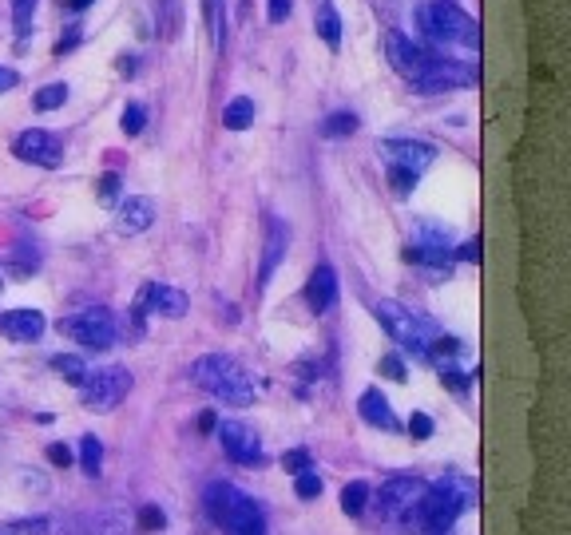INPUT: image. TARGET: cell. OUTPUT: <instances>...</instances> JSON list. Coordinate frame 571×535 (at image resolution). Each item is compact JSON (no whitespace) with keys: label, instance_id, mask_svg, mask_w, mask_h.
Here are the masks:
<instances>
[{"label":"cell","instance_id":"cell-14","mask_svg":"<svg viewBox=\"0 0 571 535\" xmlns=\"http://www.w3.org/2000/svg\"><path fill=\"white\" fill-rule=\"evenodd\" d=\"M472 80H476V72H472L468 64L433 56L429 68H425V76L417 80V88H421V92H449V88H464V84H472Z\"/></svg>","mask_w":571,"mask_h":535},{"label":"cell","instance_id":"cell-27","mask_svg":"<svg viewBox=\"0 0 571 535\" xmlns=\"http://www.w3.org/2000/svg\"><path fill=\"white\" fill-rule=\"evenodd\" d=\"M64 100H68V84H48V88H40L36 92V111H56V107H64Z\"/></svg>","mask_w":571,"mask_h":535},{"label":"cell","instance_id":"cell-16","mask_svg":"<svg viewBox=\"0 0 571 535\" xmlns=\"http://www.w3.org/2000/svg\"><path fill=\"white\" fill-rule=\"evenodd\" d=\"M44 333V314L40 310H4L0 314V337L8 341H40Z\"/></svg>","mask_w":571,"mask_h":535},{"label":"cell","instance_id":"cell-15","mask_svg":"<svg viewBox=\"0 0 571 535\" xmlns=\"http://www.w3.org/2000/svg\"><path fill=\"white\" fill-rule=\"evenodd\" d=\"M286 246H290V226L282 218H270L266 222V246H262V266H258V286H270L278 262L286 258Z\"/></svg>","mask_w":571,"mask_h":535},{"label":"cell","instance_id":"cell-38","mask_svg":"<svg viewBox=\"0 0 571 535\" xmlns=\"http://www.w3.org/2000/svg\"><path fill=\"white\" fill-rule=\"evenodd\" d=\"M457 258H464V262H480V238H468V242L457 250Z\"/></svg>","mask_w":571,"mask_h":535},{"label":"cell","instance_id":"cell-31","mask_svg":"<svg viewBox=\"0 0 571 535\" xmlns=\"http://www.w3.org/2000/svg\"><path fill=\"white\" fill-rule=\"evenodd\" d=\"M143 123H147V111H143V107L139 104L123 107V131H127V135H139V131H143Z\"/></svg>","mask_w":571,"mask_h":535},{"label":"cell","instance_id":"cell-17","mask_svg":"<svg viewBox=\"0 0 571 535\" xmlns=\"http://www.w3.org/2000/svg\"><path fill=\"white\" fill-rule=\"evenodd\" d=\"M306 302H310L314 314H326V310L338 302V274H334V266L322 262V266L310 274V282H306Z\"/></svg>","mask_w":571,"mask_h":535},{"label":"cell","instance_id":"cell-8","mask_svg":"<svg viewBox=\"0 0 571 535\" xmlns=\"http://www.w3.org/2000/svg\"><path fill=\"white\" fill-rule=\"evenodd\" d=\"M60 333L72 337L84 349H108L115 337H119V321H115L112 310L96 306V310H80V314L60 321Z\"/></svg>","mask_w":571,"mask_h":535},{"label":"cell","instance_id":"cell-1","mask_svg":"<svg viewBox=\"0 0 571 535\" xmlns=\"http://www.w3.org/2000/svg\"><path fill=\"white\" fill-rule=\"evenodd\" d=\"M476 500V488L468 476H445L437 484H425V492L413 500V508L405 512V520L417 528L421 535H449L453 524L460 520V512Z\"/></svg>","mask_w":571,"mask_h":535},{"label":"cell","instance_id":"cell-19","mask_svg":"<svg viewBox=\"0 0 571 535\" xmlns=\"http://www.w3.org/2000/svg\"><path fill=\"white\" fill-rule=\"evenodd\" d=\"M357 413H361V421L373 428H385V432H397V417H393V409H389V401L381 397V389H365L361 393V401H357Z\"/></svg>","mask_w":571,"mask_h":535},{"label":"cell","instance_id":"cell-41","mask_svg":"<svg viewBox=\"0 0 571 535\" xmlns=\"http://www.w3.org/2000/svg\"><path fill=\"white\" fill-rule=\"evenodd\" d=\"M88 4H92V0H68V8H76V12H84Z\"/></svg>","mask_w":571,"mask_h":535},{"label":"cell","instance_id":"cell-6","mask_svg":"<svg viewBox=\"0 0 571 535\" xmlns=\"http://www.w3.org/2000/svg\"><path fill=\"white\" fill-rule=\"evenodd\" d=\"M421 24H425V32L437 40V44H453V48H480V28H476V20L457 8L453 0H437V4H429L425 12H421Z\"/></svg>","mask_w":571,"mask_h":535},{"label":"cell","instance_id":"cell-32","mask_svg":"<svg viewBox=\"0 0 571 535\" xmlns=\"http://www.w3.org/2000/svg\"><path fill=\"white\" fill-rule=\"evenodd\" d=\"M282 464H286L290 472H306V468H314V464H310V452H306V448H294V452H286V456H282Z\"/></svg>","mask_w":571,"mask_h":535},{"label":"cell","instance_id":"cell-23","mask_svg":"<svg viewBox=\"0 0 571 535\" xmlns=\"http://www.w3.org/2000/svg\"><path fill=\"white\" fill-rule=\"evenodd\" d=\"M353 131H357V115H353V111H334V115L322 119V135H326V139H345V135H353Z\"/></svg>","mask_w":571,"mask_h":535},{"label":"cell","instance_id":"cell-34","mask_svg":"<svg viewBox=\"0 0 571 535\" xmlns=\"http://www.w3.org/2000/svg\"><path fill=\"white\" fill-rule=\"evenodd\" d=\"M381 373H385V377H393V381H405V365H401V357H397V353L381 357Z\"/></svg>","mask_w":571,"mask_h":535},{"label":"cell","instance_id":"cell-22","mask_svg":"<svg viewBox=\"0 0 571 535\" xmlns=\"http://www.w3.org/2000/svg\"><path fill=\"white\" fill-rule=\"evenodd\" d=\"M369 508V484L365 480H353L342 488V512L345 516H361Z\"/></svg>","mask_w":571,"mask_h":535},{"label":"cell","instance_id":"cell-18","mask_svg":"<svg viewBox=\"0 0 571 535\" xmlns=\"http://www.w3.org/2000/svg\"><path fill=\"white\" fill-rule=\"evenodd\" d=\"M155 222V203L151 199H123L115 214V230L119 234H143Z\"/></svg>","mask_w":571,"mask_h":535},{"label":"cell","instance_id":"cell-37","mask_svg":"<svg viewBox=\"0 0 571 535\" xmlns=\"http://www.w3.org/2000/svg\"><path fill=\"white\" fill-rule=\"evenodd\" d=\"M266 16H270V24H282V20L290 16V0H270V8H266Z\"/></svg>","mask_w":571,"mask_h":535},{"label":"cell","instance_id":"cell-30","mask_svg":"<svg viewBox=\"0 0 571 535\" xmlns=\"http://www.w3.org/2000/svg\"><path fill=\"white\" fill-rule=\"evenodd\" d=\"M167 528V516H163V508H155V504H143L139 508V532H163Z\"/></svg>","mask_w":571,"mask_h":535},{"label":"cell","instance_id":"cell-33","mask_svg":"<svg viewBox=\"0 0 571 535\" xmlns=\"http://www.w3.org/2000/svg\"><path fill=\"white\" fill-rule=\"evenodd\" d=\"M96 191H100V203H108V207H112L115 199H119V175H104Z\"/></svg>","mask_w":571,"mask_h":535},{"label":"cell","instance_id":"cell-39","mask_svg":"<svg viewBox=\"0 0 571 535\" xmlns=\"http://www.w3.org/2000/svg\"><path fill=\"white\" fill-rule=\"evenodd\" d=\"M24 532H44V524H4L0 535H24Z\"/></svg>","mask_w":571,"mask_h":535},{"label":"cell","instance_id":"cell-4","mask_svg":"<svg viewBox=\"0 0 571 535\" xmlns=\"http://www.w3.org/2000/svg\"><path fill=\"white\" fill-rule=\"evenodd\" d=\"M377 155L385 159L389 187H393V191L405 199V195L417 187V179L429 171V163L437 159V147L417 143V139H385V143L377 147Z\"/></svg>","mask_w":571,"mask_h":535},{"label":"cell","instance_id":"cell-9","mask_svg":"<svg viewBox=\"0 0 571 535\" xmlns=\"http://www.w3.org/2000/svg\"><path fill=\"white\" fill-rule=\"evenodd\" d=\"M12 155L20 163H32V167H60L64 163V143L52 131L32 127V131H24V135L12 139Z\"/></svg>","mask_w":571,"mask_h":535},{"label":"cell","instance_id":"cell-2","mask_svg":"<svg viewBox=\"0 0 571 535\" xmlns=\"http://www.w3.org/2000/svg\"><path fill=\"white\" fill-rule=\"evenodd\" d=\"M191 381L211 393L215 401H223L230 409H250L254 405V381L250 373L227 357V353H203L195 365H191Z\"/></svg>","mask_w":571,"mask_h":535},{"label":"cell","instance_id":"cell-21","mask_svg":"<svg viewBox=\"0 0 571 535\" xmlns=\"http://www.w3.org/2000/svg\"><path fill=\"white\" fill-rule=\"evenodd\" d=\"M318 36H322L330 48H342V20H338V12H334L330 0L318 4Z\"/></svg>","mask_w":571,"mask_h":535},{"label":"cell","instance_id":"cell-5","mask_svg":"<svg viewBox=\"0 0 571 535\" xmlns=\"http://www.w3.org/2000/svg\"><path fill=\"white\" fill-rule=\"evenodd\" d=\"M377 321L389 329V337H393L397 345H405V349L417 353V357H429V345L441 337L437 321L417 314V310H409V306H401V302H377Z\"/></svg>","mask_w":571,"mask_h":535},{"label":"cell","instance_id":"cell-40","mask_svg":"<svg viewBox=\"0 0 571 535\" xmlns=\"http://www.w3.org/2000/svg\"><path fill=\"white\" fill-rule=\"evenodd\" d=\"M16 80H20V76H16L12 68H0V92H8V88H16Z\"/></svg>","mask_w":571,"mask_h":535},{"label":"cell","instance_id":"cell-7","mask_svg":"<svg viewBox=\"0 0 571 535\" xmlns=\"http://www.w3.org/2000/svg\"><path fill=\"white\" fill-rule=\"evenodd\" d=\"M131 393V373L123 365H108V369H96L80 381V401L96 413H112L115 405Z\"/></svg>","mask_w":571,"mask_h":535},{"label":"cell","instance_id":"cell-12","mask_svg":"<svg viewBox=\"0 0 571 535\" xmlns=\"http://www.w3.org/2000/svg\"><path fill=\"white\" fill-rule=\"evenodd\" d=\"M135 310L155 314V318H183L187 314V294L175 290V286H163V282H147L135 298Z\"/></svg>","mask_w":571,"mask_h":535},{"label":"cell","instance_id":"cell-29","mask_svg":"<svg viewBox=\"0 0 571 535\" xmlns=\"http://www.w3.org/2000/svg\"><path fill=\"white\" fill-rule=\"evenodd\" d=\"M32 16H36V0H12V24H16V36H24L32 28Z\"/></svg>","mask_w":571,"mask_h":535},{"label":"cell","instance_id":"cell-28","mask_svg":"<svg viewBox=\"0 0 571 535\" xmlns=\"http://www.w3.org/2000/svg\"><path fill=\"white\" fill-rule=\"evenodd\" d=\"M298 480H294V492L302 496V500H314V496H322V476L314 472V468H306V472H294Z\"/></svg>","mask_w":571,"mask_h":535},{"label":"cell","instance_id":"cell-35","mask_svg":"<svg viewBox=\"0 0 571 535\" xmlns=\"http://www.w3.org/2000/svg\"><path fill=\"white\" fill-rule=\"evenodd\" d=\"M409 432H413L417 440H429V436H433V421H429L425 413H413V421H409Z\"/></svg>","mask_w":571,"mask_h":535},{"label":"cell","instance_id":"cell-20","mask_svg":"<svg viewBox=\"0 0 571 535\" xmlns=\"http://www.w3.org/2000/svg\"><path fill=\"white\" fill-rule=\"evenodd\" d=\"M250 123H254V100H250V96H234V100L223 107V127L246 131Z\"/></svg>","mask_w":571,"mask_h":535},{"label":"cell","instance_id":"cell-36","mask_svg":"<svg viewBox=\"0 0 571 535\" xmlns=\"http://www.w3.org/2000/svg\"><path fill=\"white\" fill-rule=\"evenodd\" d=\"M48 460H52L56 468H68V464H72V448H68V444H48Z\"/></svg>","mask_w":571,"mask_h":535},{"label":"cell","instance_id":"cell-10","mask_svg":"<svg viewBox=\"0 0 571 535\" xmlns=\"http://www.w3.org/2000/svg\"><path fill=\"white\" fill-rule=\"evenodd\" d=\"M425 492V480L421 476H389L381 488H377V512L381 520H401L413 500Z\"/></svg>","mask_w":571,"mask_h":535},{"label":"cell","instance_id":"cell-3","mask_svg":"<svg viewBox=\"0 0 571 535\" xmlns=\"http://www.w3.org/2000/svg\"><path fill=\"white\" fill-rule=\"evenodd\" d=\"M203 508H207V516L215 520V528L223 535H266L262 508H258L246 492H238L234 484H223V480L207 484Z\"/></svg>","mask_w":571,"mask_h":535},{"label":"cell","instance_id":"cell-13","mask_svg":"<svg viewBox=\"0 0 571 535\" xmlns=\"http://www.w3.org/2000/svg\"><path fill=\"white\" fill-rule=\"evenodd\" d=\"M219 444H223V452H227L230 460L242 464V468H250V464L262 460L258 432L250 425H242V421H223V425H219Z\"/></svg>","mask_w":571,"mask_h":535},{"label":"cell","instance_id":"cell-24","mask_svg":"<svg viewBox=\"0 0 571 535\" xmlns=\"http://www.w3.org/2000/svg\"><path fill=\"white\" fill-rule=\"evenodd\" d=\"M80 468H84L88 476H100V468H104V444H100L96 436H84V440H80Z\"/></svg>","mask_w":571,"mask_h":535},{"label":"cell","instance_id":"cell-11","mask_svg":"<svg viewBox=\"0 0 571 535\" xmlns=\"http://www.w3.org/2000/svg\"><path fill=\"white\" fill-rule=\"evenodd\" d=\"M385 52H389L393 72H397V76H405V80H413V84L425 76L429 60H433L421 44H413V40H409V36H401L397 28H393V32H385Z\"/></svg>","mask_w":571,"mask_h":535},{"label":"cell","instance_id":"cell-25","mask_svg":"<svg viewBox=\"0 0 571 535\" xmlns=\"http://www.w3.org/2000/svg\"><path fill=\"white\" fill-rule=\"evenodd\" d=\"M52 369H56V373H64L76 389H80V381L88 377V365H84L76 353H60V357H52Z\"/></svg>","mask_w":571,"mask_h":535},{"label":"cell","instance_id":"cell-26","mask_svg":"<svg viewBox=\"0 0 571 535\" xmlns=\"http://www.w3.org/2000/svg\"><path fill=\"white\" fill-rule=\"evenodd\" d=\"M203 12H207V28H211V40H215V48H223V36H227L223 0H203Z\"/></svg>","mask_w":571,"mask_h":535}]
</instances>
